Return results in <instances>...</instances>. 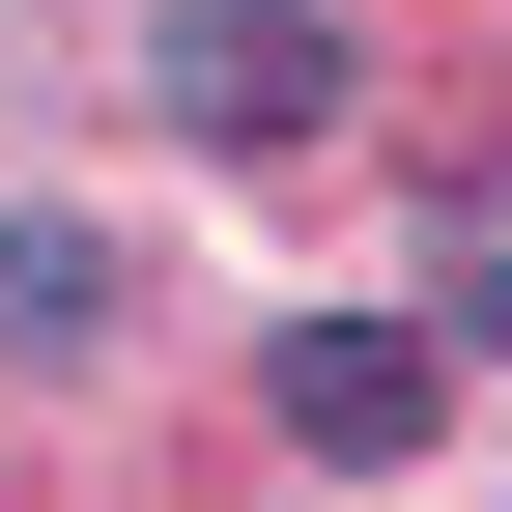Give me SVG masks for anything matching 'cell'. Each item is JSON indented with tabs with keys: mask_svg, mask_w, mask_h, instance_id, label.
<instances>
[{
	"mask_svg": "<svg viewBox=\"0 0 512 512\" xmlns=\"http://www.w3.org/2000/svg\"><path fill=\"white\" fill-rule=\"evenodd\" d=\"M114 313H143V285H114V228H57V200H0V370H86Z\"/></svg>",
	"mask_w": 512,
	"mask_h": 512,
	"instance_id": "cell-3",
	"label": "cell"
},
{
	"mask_svg": "<svg viewBox=\"0 0 512 512\" xmlns=\"http://www.w3.org/2000/svg\"><path fill=\"white\" fill-rule=\"evenodd\" d=\"M143 86H171V143H228V171L342 143V29H313V0H171V29H143Z\"/></svg>",
	"mask_w": 512,
	"mask_h": 512,
	"instance_id": "cell-1",
	"label": "cell"
},
{
	"mask_svg": "<svg viewBox=\"0 0 512 512\" xmlns=\"http://www.w3.org/2000/svg\"><path fill=\"white\" fill-rule=\"evenodd\" d=\"M456 342H512V171L456 200Z\"/></svg>",
	"mask_w": 512,
	"mask_h": 512,
	"instance_id": "cell-4",
	"label": "cell"
},
{
	"mask_svg": "<svg viewBox=\"0 0 512 512\" xmlns=\"http://www.w3.org/2000/svg\"><path fill=\"white\" fill-rule=\"evenodd\" d=\"M256 399H285V456H427V427H456V342H427V313H285Z\"/></svg>",
	"mask_w": 512,
	"mask_h": 512,
	"instance_id": "cell-2",
	"label": "cell"
}]
</instances>
